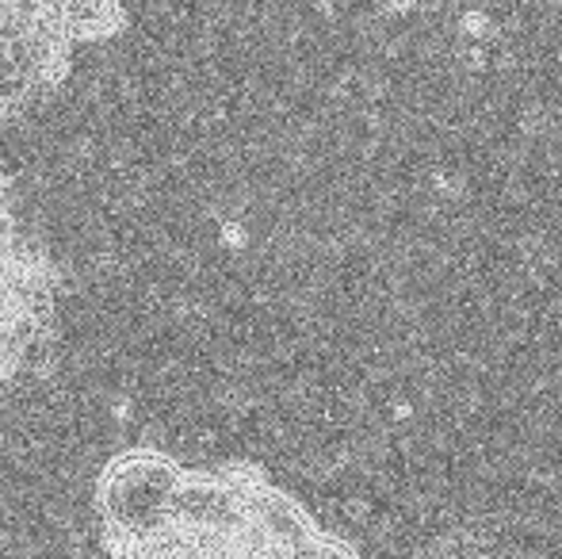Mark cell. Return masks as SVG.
I'll return each mask as SVG.
<instances>
[{
    "label": "cell",
    "mask_w": 562,
    "mask_h": 559,
    "mask_svg": "<svg viewBox=\"0 0 562 559\" xmlns=\"http://www.w3.org/2000/svg\"><path fill=\"white\" fill-rule=\"evenodd\" d=\"M97 514L112 556H356L252 460L184 468L157 448H126L100 471Z\"/></svg>",
    "instance_id": "6da1fadb"
},
{
    "label": "cell",
    "mask_w": 562,
    "mask_h": 559,
    "mask_svg": "<svg viewBox=\"0 0 562 559\" xmlns=\"http://www.w3.org/2000/svg\"><path fill=\"white\" fill-rule=\"evenodd\" d=\"M58 272L23 234L12 195L0 185V395L15 388L54 326Z\"/></svg>",
    "instance_id": "7a4b0ae2"
},
{
    "label": "cell",
    "mask_w": 562,
    "mask_h": 559,
    "mask_svg": "<svg viewBox=\"0 0 562 559\" xmlns=\"http://www.w3.org/2000/svg\"><path fill=\"white\" fill-rule=\"evenodd\" d=\"M77 35L61 0H0V120H12L66 85Z\"/></svg>",
    "instance_id": "3957f363"
},
{
    "label": "cell",
    "mask_w": 562,
    "mask_h": 559,
    "mask_svg": "<svg viewBox=\"0 0 562 559\" xmlns=\"http://www.w3.org/2000/svg\"><path fill=\"white\" fill-rule=\"evenodd\" d=\"M77 43H104L126 27V12L119 0H61Z\"/></svg>",
    "instance_id": "277c9868"
},
{
    "label": "cell",
    "mask_w": 562,
    "mask_h": 559,
    "mask_svg": "<svg viewBox=\"0 0 562 559\" xmlns=\"http://www.w3.org/2000/svg\"><path fill=\"white\" fill-rule=\"evenodd\" d=\"M414 4H417V0H383L386 12H409Z\"/></svg>",
    "instance_id": "5b68a950"
},
{
    "label": "cell",
    "mask_w": 562,
    "mask_h": 559,
    "mask_svg": "<svg viewBox=\"0 0 562 559\" xmlns=\"http://www.w3.org/2000/svg\"><path fill=\"white\" fill-rule=\"evenodd\" d=\"M555 4H559V12H562V0H555Z\"/></svg>",
    "instance_id": "8992f818"
}]
</instances>
